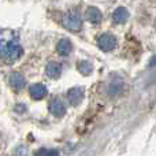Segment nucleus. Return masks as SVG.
Wrapping results in <instances>:
<instances>
[{
	"instance_id": "obj_8",
	"label": "nucleus",
	"mask_w": 156,
	"mask_h": 156,
	"mask_svg": "<svg viewBox=\"0 0 156 156\" xmlns=\"http://www.w3.org/2000/svg\"><path fill=\"white\" fill-rule=\"evenodd\" d=\"M45 73L49 78L56 80V78H59L60 74H62V66L58 62H49L45 67Z\"/></svg>"
},
{
	"instance_id": "obj_2",
	"label": "nucleus",
	"mask_w": 156,
	"mask_h": 156,
	"mask_svg": "<svg viewBox=\"0 0 156 156\" xmlns=\"http://www.w3.org/2000/svg\"><path fill=\"white\" fill-rule=\"evenodd\" d=\"M62 22L66 29L71 30V32H78V30H81V26H82V18H81V14L77 8L69 10L63 15Z\"/></svg>"
},
{
	"instance_id": "obj_12",
	"label": "nucleus",
	"mask_w": 156,
	"mask_h": 156,
	"mask_svg": "<svg viewBox=\"0 0 156 156\" xmlns=\"http://www.w3.org/2000/svg\"><path fill=\"white\" fill-rule=\"evenodd\" d=\"M122 89H123V82L115 80L110 83V86H108V93L112 94V96H115V94H118Z\"/></svg>"
},
{
	"instance_id": "obj_10",
	"label": "nucleus",
	"mask_w": 156,
	"mask_h": 156,
	"mask_svg": "<svg viewBox=\"0 0 156 156\" xmlns=\"http://www.w3.org/2000/svg\"><path fill=\"white\" fill-rule=\"evenodd\" d=\"M56 49H58V52H59V55H62V56H67V55L71 52V49H73V45H71L70 40L63 38V40H60L59 43H58Z\"/></svg>"
},
{
	"instance_id": "obj_7",
	"label": "nucleus",
	"mask_w": 156,
	"mask_h": 156,
	"mask_svg": "<svg viewBox=\"0 0 156 156\" xmlns=\"http://www.w3.org/2000/svg\"><path fill=\"white\" fill-rule=\"evenodd\" d=\"M67 97H69V101H70L71 105H78L83 99V89L78 88V86L70 89L67 93Z\"/></svg>"
},
{
	"instance_id": "obj_3",
	"label": "nucleus",
	"mask_w": 156,
	"mask_h": 156,
	"mask_svg": "<svg viewBox=\"0 0 156 156\" xmlns=\"http://www.w3.org/2000/svg\"><path fill=\"white\" fill-rule=\"evenodd\" d=\"M116 44H118L116 37L114 34H111V33H104V34H101L99 37V40H97L99 48H101L103 51H105V52L112 51L116 47Z\"/></svg>"
},
{
	"instance_id": "obj_4",
	"label": "nucleus",
	"mask_w": 156,
	"mask_h": 156,
	"mask_svg": "<svg viewBox=\"0 0 156 156\" xmlns=\"http://www.w3.org/2000/svg\"><path fill=\"white\" fill-rule=\"evenodd\" d=\"M49 111H51V114L52 115H55V116L65 115L66 107H65V103L62 101V99H59V97L52 99V101L49 103Z\"/></svg>"
},
{
	"instance_id": "obj_6",
	"label": "nucleus",
	"mask_w": 156,
	"mask_h": 156,
	"mask_svg": "<svg viewBox=\"0 0 156 156\" xmlns=\"http://www.w3.org/2000/svg\"><path fill=\"white\" fill-rule=\"evenodd\" d=\"M29 93L32 96V99L34 100H41L47 96V88L43 83H34L29 88Z\"/></svg>"
},
{
	"instance_id": "obj_15",
	"label": "nucleus",
	"mask_w": 156,
	"mask_h": 156,
	"mask_svg": "<svg viewBox=\"0 0 156 156\" xmlns=\"http://www.w3.org/2000/svg\"><path fill=\"white\" fill-rule=\"evenodd\" d=\"M155 65H156V56L154 58V60L151 62V66H155Z\"/></svg>"
},
{
	"instance_id": "obj_9",
	"label": "nucleus",
	"mask_w": 156,
	"mask_h": 156,
	"mask_svg": "<svg viewBox=\"0 0 156 156\" xmlns=\"http://www.w3.org/2000/svg\"><path fill=\"white\" fill-rule=\"evenodd\" d=\"M85 16H86V19H88L90 23H93V25H99L100 22H101V12H100L97 8H94V7H89L88 10H86V12H85Z\"/></svg>"
},
{
	"instance_id": "obj_14",
	"label": "nucleus",
	"mask_w": 156,
	"mask_h": 156,
	"mask_svg": "<svg viewBox=\"0 0 156 156\" xmlns=\"http://www.w3.org/2000/svg\"><path fill=\"white\" fill-rule=\"evenodd\" d=\"M36 156H59L58 151H49V149H41L38 151Z\"/></svg>"
},
{
	"instance_id": "obj_1",
	"label": "nucleus",
	"mask_w": 156,
	"mask_h": 156,
	"mask_svg": "<svg viewBox=\"0 0 156 156\" xmlns=\"http://www.w3.org/2000/svg\"><path fill=\"white\" fill-rule=\"evenodd\" d=\"M23 54L18 36L11 30L0 33V59L5 63H14Z\"/></svg>"
},
{
	"instance_id": "obj_11",
	"label": "nucleus",
	"mask_w": 156,
	"mask_h": 156,
	"mask_svg": "<svg viewBox=\"0 0 156 156\" xmlns=\"http://www.w3.org/2000/svg\"><path fill=\"white\" fill-rule=\"evenodd\" d=\"M129 18V12H127L126 8L123 7H119L114 11V15H112V19L115 23H125Z\"/></svg>"
},
{
	"instance_id": "obj_13",
	"label": "nucleus",
	"mask_w": 156,
	"mask_h": 156,
	"mask_svg": "<svg viewBox=\"0 0 156 156\" xmlns=\"http://www.w3.org/2000/svg\"><path fill=\"white\" fill-rule=\"evenodd\" d=\"M78 70H80L82 74L88 76V74L92 73V65L89 62H86V60H82V62L78 63Z\"/></svg>"
},
{
	"instance_id": "obj_5",
	"label": "nucleus",
	"mask_w": 156,
	"mask_h": 156,
	"mask_svg": "<svg viewBox=\"0 0 156 156\" xmlns=\"http://www.w3.org/2000/svg\"><path fill=\"white\" fill-rule=\"evenodd\" d=\"M8 82L14 90H22L26 85V80L21 73H12L8 78Z\"/></svg>"
}]
</instances>
